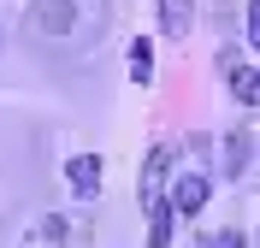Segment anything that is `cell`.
<instances>
[{"label": "cell", "mask_w": 260, "mask_h": 248, "mask_svg": "<svg viewBox=\"0 0 260 248\" xmlns=\"http://www.w3.org/2000/svg\"><path fill=\"white\" fill-rule=\"evenodd\" d=\"M225 77H231V95L243 100V107H260V71H248V65H225Z\"/></svg>", "instance_id": "cell-8"}, {"label": "cell", "mask_w": 260, "mask_h": 248, "mask_svg": "<svg viewBox=\"0 0 260 248\" xmlns=\"http://www.w3.org/2000/svg\"><path fill=\"white\" fill-rule=\"evenodd\" d=\"M166 171H172V148H154L148 154V165H142V207H160V201H172L166 189Z\"/></svg>", "instance_id": "cell-4"}, {"label": "cell", "mask_w": 260, "mask_h": 248, "mask_svg": "<svg viewBox=\"0 0 260 248\" xmlns=\"http://www.w3.org/2000/svg\"><path fill=\"white\" fill-rule=\"evenodd\" d=\"M65 183H71L83 201H95L101 195V160L95 154H71V160H65Z\"/></svg>", "instance_id": "cell-5"}, {"label": "cell", "mask_w": 260, "mask_h": 248, "mask_svg": "<svg viewBox=\"0 0 260 248\" xmlns=\"http://www.w3.org/2000/svg\"><path fill=\"white\" fill-rule=\"evenodd\" d=\"M172 201H160V207H148V248H178L172 242Z\"/></svg>", "instance_id": "cell-7"}, {"label": "cell", "mask_w": 260, "mask_h": 248, "mask_svg": "<svg viewBox=\"0 0 260 248\" xmlns=\"http://www.w3.org/2000/svg\"><path fill=\"white\" fill-rule=\"evenodd\" d=\"M0 248H83L77 225L53 207H18L0 225Z\"/></svg>", "instance_id": "cell-2"}, {"label": "cell", "mask_w": 260, "mask_h": 248, "mask_svg": "<svg viewBox=\"0 0 260 248\" xmlns=\"http://www.w3.org/2000/svg\"><path fill=\"white\" fill-rule=\"evenodd\" d=\"M107 30V0H30V36L53 53H83Z\"/></svg>", "instance_id": "cell-1"}, {"label": "cell", "mask_w": 260, "mask_h": 248, "mask_svg": "<svg viewBox=\"0 0 260 248\" xmlns=\"http://www.w3.org/2000/svg\"><path fill=\"white\" fill-rule=\"evenodd\" d=\"M130 77L136 83L154 77V48H148V42H130Z\"/></svg>", "instance_id": "cell-9"}, {"label": "cell", "mask_w": 260, "mask_h": 248, "mask_svg": "<svg viewBox=\"0 0 260 248\" xmlns=\"http://www.w3.org/2000/svg\"><path fill=\"white\" fill-rule=\"evenodd\" d=\"M195 24V0H160V30L166 36H189Z\"/></svg>", "instance_id": "cell-6"}, {"label": "cell", "mask_w": 260, "mask_h": 248, "mask_svg": "<svg viewBox=\"0 0 260 248\" xmlns=\"http://www.w3.org/2000/svg\"><path fill=\"white\" fill-rule=\"evenodd\" d=\"M248 42H254V53H260V0H248Z\"/></svg>", "instance_id": "cell-11"}, {"label": "cell", "mask_w": 260, "mask_h": 248, "mask_svg": "<svg viewBox=\"0 0 260 248\" xmlns=\"http://www.w3.org/2000/svg\"><path fill=\"white\" fill-rule=\"evenodd\" d=\"M243 148H248V136L231 130V136H225V178H237V171H243Z\"/></svg>", "instance_id": "cell-10"}, {"label": "cell", "mask_w": 260, "mask_h": 248, "mask_svg": "<svg viewBox=\"0 0 260 248\" xmlns=\"http://www.w3.org/2000/svg\"><path fill=\"white\" fill-rule=\"evenodd\" d=\"M201 154H207V148L195 142L189 160H183V165H178V178H172V189H166L178 213H201V207H207V195H213V171H207V160H201Z\"/></svg>", "instance_id": "cell-3"}, {"label": "cell", "mask_w": 260, "mask_h": 248, "mask_svg": "<svg viewBox=\"0 0 260 248\" xmlns=\"http://www.w3.org/2000/svg\"><path fill=\"white\" fill-rule=\"evenodd\" d=\"M207 248H243V231H219V236H207Z\"/></svg>", "instance_id": "cell-12"}]
</instances>
